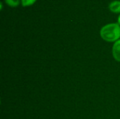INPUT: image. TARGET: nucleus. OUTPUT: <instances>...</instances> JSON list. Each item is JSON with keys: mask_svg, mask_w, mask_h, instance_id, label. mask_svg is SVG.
<instances>
[{"mask_svg": "<svg viewBox=\"0 0 120 119\" xmlns=\"http://www.w3.org/2000/svg\"><path fill=\"white\" fill-rule=\"evenodd\" d=\"M100 36L105 41L115 43L120 39V25L117 22H113L103 26L100 30Z\"/></svg>", "mask_w": 120, "mask_h": 119, "instance_id": "obj_1", "label": "nucleus"}, {"mask_svg": "<svg viewBox=\"0 0 120 119\" xmlns=\"http://www.w3.org/2000/svg\"><path fill=\"white\" fill-rule=\"evenodd\" d=\"M112 53L113 58L118 62H120V39L113 43L112 48Z\"/></svg>", "mask_w": 120, "mask_h": 119, "instance_id": "obj_2", "label": "nucleus"}, {"mask_svg": "<svg viewBox=\"0 0 120 119\" xmlns=\"http://www.w3.org/2000/svg\"><path fill=\"white\" fill-rule=\"evenodd\" d=\"M109 9L114 13H120V1L115 0L110 3Z\"/></svg>", "mask_w": 120, "mask_h": 119, "instance_id": "obj_3", "label": "nucleus"}, {"mask_svg": "<svg viewBox=\"0 0 120 119\" xmlns=\"http://www.w3.org/2000/svg\"><path fill=\"white\" fill-rule=\"evenodd\" d=\"M4 2L6 5L12 8L17 7L20 5V4H21L20 0H4Z\"/></svg>", "mask_w": 120, "mask_h": 119, "instance_id": "obj_4", "label": "nucleus"}, {"mask_svg": "<svg viewBox=\"0 0 120 119\" xmlns=\"http://www.w3.org/2000/svg\"><path fill=\"white\" fill-rule=\"evenodd\" d=\"M20 1H21V5L23 7H27V6H32L34 4H35V2L37 0H20Z\"/></svg>", "mask_w": 120, "mask_h": 119, "instance_id": "obj_5", "label": "nucleus"}, {"mask_svg": "<svg viewBox=\"0 0 120 119\" xmlns=\"http://www.w3.org/2000/svg\"><path fill=\"white\" fill-rule=\"evenodd\" d=\"M117 23H118V24L120 25V14L119 15L118 18H117Z\"/></svg>", "mask_w": 120, "mask_h": 119, "instance_id": "obj_6", "label": "nucleus"}, {"mask_svg": "<svg viewBox=\"0 0 120 119\" xmlns=\"http://www.w3.org/2000/svg\"><path fill=\"white\" fill-rule=\"evenodd\" d=\"M0 5H1V9H0V10L1 11V10L3 9V3L1 2V3H0Z\"/></svg>", "mask_w": 120, "mask_h": 119, "instance_id": "obj_7", "label": "nucleus"}]
</instances>
